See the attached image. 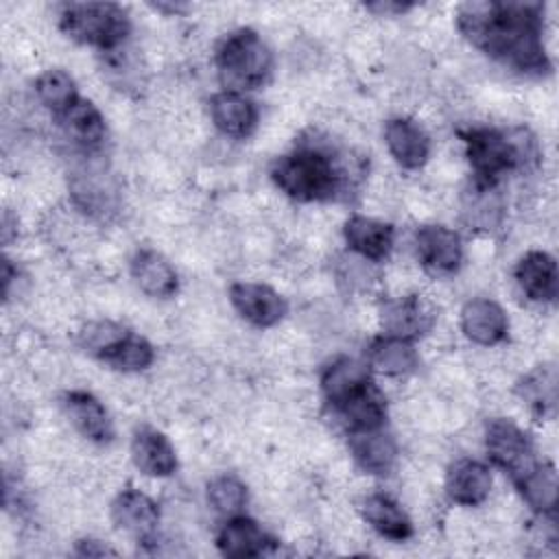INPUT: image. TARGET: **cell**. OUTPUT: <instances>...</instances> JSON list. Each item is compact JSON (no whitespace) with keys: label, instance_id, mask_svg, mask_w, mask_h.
<instances>
[{"label":"cell","instance_id":"obj_33","mask_svg":"<svg viewBox=\"0 0 559 559\" xmlns=\"http://www.w3.org/2000/svg\"><path fill=\"white\" fill-rule=\"evenodd\" d=\"M153 358H155L153 345L146 338L129 332L122 338V343L107 356L105 362L120 371H142L153 362Z\"/></svg>","mask_w":559,"mask_h":559},{"label":"cell","instance_id":"obj_20","mask_svg":"<svg viewBox=\"0 0 559 559\" xmlns=\"http://www.w3.org/2000/svg\"><path fill=\"white\" fill-rule=\"evenodd\" d=\"M445 491L452 502L463 507H476L485 502L491 491V472L480 461L461 459L448 469Z\"/></svg>","mask_w":559,"mask_h":559},{"label":"cell","instance_id":"obj_30","mask_svg":"<svg viewBox=\"0 0 559 559\" xmlns=\"http://www.w3.org/2000/svg\"><path fill=\"white\" fill-rule=\"evenodd\" d=\"M463 214L467 223L476 229H491L500 223L502 203L496 194L493 186H474L469 192V201L463 205Z\"/></svg>","mask_w":559,"mask_h":559},{"label":"cell","instance_id":"obj_7","mask_svg":"<svg viewBox=\"0 0 559 559\" xmlns=\"http://www.w3.org/2000/svg\"><path fill=\"white\" fill-rule=\"evenodd\" d=\"M229 299L238 314L258 328H271L280 323L288 310L286 299L275 288L258 282L231 284Z\"/></svg>","mask_w":559,"mask_h":559},{"label":"cell","instance_id":"obj_15","mask_svg":"<svg viewBox=\"0 0 559 559\" xmlns=\"http://www.w3.org/2000/svg\"><path fill=\"white\" fill-rule=\"evenodd\" d=\"M210 118L221 133L247 138L258 124V107L249 96L223 90L210 98Z\"/></svg>","mask_w":559,"mask_h":559},{"label":"cell","instance_id":"obj_25","mask_svg":"<svg viewBox=\"0 0 559 559\" xmlns=\"http://www.w3.org/2000/svg\"><path fill=\"white\" fill-rule=\"evenodd\" d=\"M515 487L520 489L524 502L542 513V515H552L557 507V493H559V483H557V469L552 463H535L526 474H522L518 480H513Z\"/></svg>","mask_w":559,"mask_h":559},{"label":"cell","instance_id":"obj_29","mask_svg":"<svg viewBox=\"0 0 559 559\" xmlns=\"http://www.w3.org/2000/svg\"><path fill=\"white\" fill-rule=\"evenodd\" d=\"M127 334L129 330L116 321H109V319L90 321L79 330V345L83 352L105 362L107 356L122 343Z\"/></svg>","mask_w":559,"mask_h":559},{"label":"cell","instance_id":"obj_9","mask_svg":"<svg viewBox=\"0 0 559 559\" xmlns=\"http://www.w3.org/2000/svg\"><path fill=\"white\" fill-rule=\"evenodd\" d=\"M415 249L424 266L435 273H454L463 260L461 236L445 225H424L415 234Z\"/></svg>","mask_w":559,"mask_h":559},{"label":"cell","instance_id":"obj_24","mask_svg":"<svg viewBox=\"0 0 559 559\" xmlns=\"http://www.w3.org/2000/svg\"><path fill=\"white\" fill-rule=\"evenodd\" d=\"M334 408L343 424L349 428V432L380 428L386 421V397L373 382L365 384L360 391H356L352 397Z\"/></svg>","mask_w":559,"mask_h":559},{"label":"cell","instance_id":"obj_8","mask_svg":"<svg viewBox=\"0 0 559 559\" xmlns=\"http://www.w3.org/2000/svg\"><path fill=\"white\" fill-rule=\"evenodd\" d=\"M380 323L384 328V334L413 341L432 328L435 310L428 301H424L417 295L393 297L382 301Z\"/></svg>","mask_w":559,"mask_h":559},{"label":"cell","instance_id":"obj_35","mask_svg":"<svg viewBox=\"0 0 559 559\" xmlns=\"http://www.w3.org/2000/svg\"><path fill=\"white\" fill-rule=\"evenodd\" d=\"M76 555L81 557H105V555H116L111 548L100 544L98 539H81L76 542Z\"/></svg>","mask_w":559,"mask_h":559},{"label":"cell","instance_id":"obj_17","mask_svg":"<svg viewBox=\"0 0 559 559\" xmlns=\"http://www.w3.org/2000/svg\"><path fill=\"white\" fill-rule=\"evenodd\" d=\"M131 459L135 467L155 478L170 476L177 469V454L168 437L151 426L138 428L131 439Z\"/></svg>","mask_w":559,"mask_h":559},{"label":"cell","instance_id":"obj_13","mask_svg":"<svg viewBox=\"0 0 559 559\" xmlns=\"http://www.w3.org/2000/svg\"><path fill=\"white\" fill-rule=\"evenodd\" d=\"M343 236L347 247L369 262H382L384 258H389L395 238L389 223L360 214H354L345 221Z\"/></svg>","mask_w":559,"mask_h":559},{"label":"cell","instance_id":"obj_2","mask_svg":"<svg viewBox=\"0 0 559 559\" xmlns=\"http://www.w3.org/2000/svg\"><path fill=\"white\" fill-rule=\"evenodd\" d=\"M271 179L275 186L295 201H328L341 186L343 175L328 151L317 146H301L271 166Z\"/></svg>","mask_w":559,"mask_h":559},{"label":"cell","instance_id":"obj_4","mask_svg":"<svg viewBox=\"0 0 559 559\" xmlns=\"http://www.w3.org/2000/svg\"><path fill=\"white\" fill-rule=\"evenodd\" d=\"M61 31L85 46L116 52L129 35V17L114 2H68L59 13Z\"/></svg>","mask_w":559,"mask_h":559},{"label":"cell","instance_id":"obj_5","mask_svg":"<svg viewBox=\"0 0 559 559\" xmlns=\"http://www.w3.org/2000/svg\"><path fill=\"white\" fill-rule=\"evenodd\" d=\"M463 142L478 186H496L507 173L524 164L528 155L524 138L498 129H469L463 133Z\"/></svg>","mask_w":559,"mask_h":559},{"label":"cell","instance_id":"obj_27","mask_svg":"<svg viewBox=\"0 0 559 559\" xmlns=\"http://www.w3.org/2000/svg\"><path fill=\"white\" fill-rule=\"evenodd\" d=\"M59 122L66 133L83 146H98L107 133L103 114L96 109L94 103L85 98H79L68 111H63L59 116Z\"/></svg>","mask_w":559,"mask_h":559},{"label":"cell","instance_id":"obj_3","mask_svg":"<svg viewBox=\"0 0 559 559\" xmlns=\"http://www.w3.org/2000/svg\"><path fill=\"white\" fill-rule=\"evenodd\" d=\"M216 70L227 92L245 94V90L266 83L273 70V57L255 31L238 28L218 44Z\"/></svg>","mask_w":559,"mask_h":559},{"label":"cell","instance_id":"obj_1","mask_svg":"<svg viewBox=\"0 0 559 559\" xmlns=\"http://www.w3.org/2000/svg\"><path fill=\"white\" fill-rule=\"evenodd\" d=\"M539 2H465L456 11L463 37L485 55L526 74H544L550 61L542 41Z\"/></svg>","mask_w":559,"mask_h":559},{"label":"cell","instance_id":"obj_10","mask_svg":"<svg viewBox=\"0 0 559 559\" xmlns=\"http://www.w3.org/2000/svg\"><path fill=\"white\" fill-rule=\"evenodd\" d=\"M61 406L72 426L94 443H109L114 439V424L103 402L90 391H68L61 397Z\"/></svg>","mask_w":559,"mask_h":559},{"label":"cell","instance_id":"obj_14","mask_svg":"<svg viewBox=\"0 0 559 559\" xmlns=\"http://www.w3.org/2000/svg\"><path fill=\"white\" fill-rule=\"evenodd\" d=\"M461 328L465 336L478 345H498L507 338L509 319L493 299H469L461 310Z\"/></svg>","mask_w":559,"mask_h":559},{"label":"cell","instance_id":"obj_34","mask_svg":"<svg viewBox=\"0 0 559 559\" xmlns=\"http://www.w3.org/2000/svg\"><path fill=\"white\" fill-rule=\"evenodd\" d=\"M367 11L376 13V15H384V17H391V15H400V13H406L408 9H413V4L408 2H395V0H378V2H369L365 4Z\"/></svg>","mask_w":559,"mask_h":559},{"label":"cell","instance_id":"obj_31","mask_svg":"<svg viewBox=\"0 0 559 559\" xmlns=\"http://www.w3.org/2000/svg\"><path fill=\"white\" fill-rule=\"evenodd\" d=\"M520 395L539 413H552L555 400H557V376L552 367H539L533 373H528L520 386Z\"/></svg>","mask_w":559,"mask_h":559},{"label":"cell","instance_id":"obj_12","mask_svg":"<svg viewBox=\"0 0 559 559\" xmlns=\"http://www.w3.org/2000/svg\"><path fill=\"white\" fill-rule=\"evenodd\" d=\"M384 142L402 168L415 170L428 162L430 140L426 131L411 118H391L384 127Z\"/></svg>","mask_w":559,"mask_h":559},{"label":"cell","instance_id":"obj_22","mask_svg":"<svg viewBox=\"0 0 559 559\" xmlns=\"http://www.w3.org/2000/svg\"><path fill=\"white\" fill-rule=\"evenodd\" d=\"M362 520L382 537L404 542L413 535V524L406 511L386 493H369L360 502Z\"/></svg>","mask_w":559,"mask_h":559},{"label":"cell","instance_id":"obj_6","mask_svg":"<svg viewBox=\"0 0 559 559\" xmlns=\"http://www.w3.org/2000/svg\"><path fill=\"white\" fill-rule=\"evenodd\" d=\"M485 448L493 465L507 472L513 480H518L537 463L528 435L511 419L498 417L487 424Z\"/></svg>","mask_w":559,"mask_h":559},{"label":"cell","instance_id":"obj_19","mask_svg":"<svg viewBox=\"0 0 559 559\" xmlns=\"http://www.w3.org/2000/svg\"><path fill=\"white\" fill-rule=\"evenodd\" d=\"M349 452L360 469L367 474L384 476L391 472L397 445L389 432H384V426L369 428V430H352L349 432Z\"/></svg>","mask_w":559,"mask_h":559},{"label":"cell","instance_id":"obj_16","mask_svg":"<svg viewBox=\"0 0 559 559\" xmlns=\"http://www.w3.org/2000/svg\"><path fill=\"white\" fill-rule=\"evenodd\" d=\"M515 282L524 295L535 301L550 304L559 293V271L552 255L546 251H528L515 264Z\"/></svg>","mask_w":559,"mask_h":559},{"label":"cell","instance_id":"obj_11","mask_svg":"<svg viewBox=\"0 0 559 559\" xmlns=\"http://www.w3.org/2000/svg\"><path fill=\"white\" fill-rule=\"evenodd\" d=\"M114 524L140 542H148L159 524V509L153 498L138 489H122L111 502Z\"/></svg>","mask_w":559,"mask_h":559},{"label":"cell","instance_id":"obj_26","mask_svg":"<svg viewBox=\"0 0 559 559\" xmlns=\"http://www.w3.org/2000/svg\"><path fill=\"white\" fill-rule=\"evenodd\" d=\"M369 367L384 376H406L417 367V352L411 341L384 334L369 345Z\"/></svg>","mask_w":559,"mask_h":559},{"label":"cell","instance_id":"obj_21","mask_svg":"<svg viewBox=\"0 0 559 559\" xmlns=\"http://www.w3.org/2000/svg\"><path fill=\"white\" fill-rule=\"evenodd\" d=\"M216 546L225 557H260L273 546V539L255 520L234 515L221 526Z\"/></svg>","mask_w":559,"mask_h":559},{"label":"cell","instance_id":"obj_32","mask_svg":"<svg viewBox=\"0 0 559 559\" xmlns=\"http://www.w3.org/2000/svg\"><path fill=\"white\" fill-rule=\"evenodd\" d=\"M207 502L221 515H227V518L240 515V511L247 504V487L236 476H229V474L216 476L207 485Z\"/></svg>","mask_w":559,"mask_h":559},{"label":"cell","instance_id":"obj_28","mask_svg":"<svg viewBox=\"0 0 559 559\" xmlns=\"http://www.w3.org/2000/svg\"><path fill=\"white\" fill-rule=\"evenodd\" d=\"M37 98L48 107L57 118L68 111L81 96L76 94V85L66 70H46L35 81Z\"/></svg>","mask_w":559,"mask_h":559},{"label":"cell","instance_id":"obj_18","mask_svg":"<svg viewBox=\"0 0 559 559\" xmlns=\"http://www.w3.org/2000/svg\"><path fill=\"white\" fill-rule=\"evenodd\" d=\"M131 277L135 286L155 299H168L177 293L179 280L173 264L155 249H140L131 258Z\"/></svg>","mask_w":559,"mask_h":559},{"label":"cell","instance_id":"obj_23","mask_svg":"<svg viewBox=\"0 0 559 559\" xmlns=\"http://www.w3.org/2000/svg\"><path fill=\"white\" fill-rule=\"evenodd\" d=\"M369 382V365L352 356L334 358L321 373V391L332 406H338Z\"/></svg>","mask_w":559,"mask_h":559}]
</instances>
